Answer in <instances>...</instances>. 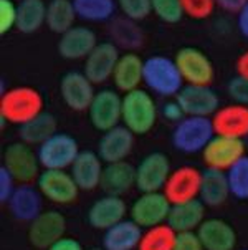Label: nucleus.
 Wrapping results in <instances>:
<instances>
[{
  "label": "nucleus",
  "instance_id": "obj_1",
  "mask_svg": "<svg viewBox=\"0 0 248 250\" xmlns=\"http://www.w3.org/2000/svg\"><path fill=\"white\" fill-rule=\"evenodd\" d=\"M43 111V96L33 86L20 84L0 95V118L10 125L22 126Z\"/></svg>",
  "mask_w": 248,
  "mask_h": 250
},
{
  "label": "nucleus",
  "instance_id": "obj_2",
  "mask_svg": "<svg viewBox=\"0 0 248 250\" xmlns=\"http://www.w3.org/2000/svg\"><path fill=\"white\" fill-rule=\"evenodd\" d=\"M142 83L151 93L162 98H175L186 84L175 60L164 55H153L146 58Z\"/></svg>",
  "mask_w": 248,
  "mask_h": 250
},
{
  "label": "nucleus",
  "instance_id": "obj_3",
  "mask_svg": "<svg viewBox=\"0 0 248 250\" xmlns=\"http://www.w3.org/2000/svg\"><path fill=\"white\" fill-rule=\"evenodd\" d=\"M159 118V108L149 90L128 91L123 95V123L136 136L148 134L155 126Z\"/></svg>",
  "mask_w": 248,
  "mask_h": 250
},
{
  "label": "nucleus",
  "instance_id": "obj_4",
  "mask_svg": "<svg viewBox=\"0 0 248 250\" xmlns=\"http://www.w3.org/2000/svg\"><path fill=\"white\" fill-rule=\"evenodd\" d=\"M215 136L212 118L205 116H184L175 123L172 131V146L184 154H197L202 152L209 141Z\"/></svg>",
  "mask_w": 248,
  "mask_h": 250
},
{
  "label": "nucleus",
  "instance_id": "obj_5",
  "mask_svg": "<svg viewBox=\"0 0 248 250\" xmlns=\"http://www.w3.org/2000/svg\"><path fill=\"white\" fill-rule=\"evenodd\" d=\"M2 166L15 177L19 184H33L41 174L38 154L33 146L23 141L8 144L3 151Z\"/></svg>",
  "mask_w": 248,
  "mask_h": 250
},
{
  "label": "nucleus",
  "instance_id": "obj_6",
  "mask_svg": "<svg viewBox=\"0 0 248 250\" xmlns=\"http://www.w3.org/2000/svg\"><path fill=\"white\" fill-rule=\"evenodd\" d=\"M175 65L186 84H205L212 86L215 80V66L209 55L195 46H182L174 57Z\"/></svg>",
  "mask_w": 248,
  "mask_h": 250
},
{
  "label": "nucleus",
  "instance_id": "obj_7",
  "mask_svg": "<svg viewBox=\"0 0 248 250\" xmlns=\"http://www.w3.org/2000/svg\"><path fill=\"white\" fill-rule=\"evenodd\" d=\"M88 118L93 128L101 133L119 126L123 123V95L116 88H103L96 91L88 108Z\"/></svg>",
  "mask_w": 248,
  "mask_h": 250
},
{
  "label": "nucleus",
  "instance_id": "obj_8",
  "mask_svg": "<svg viewBox=\"0 0 248 250\" xmlns=\"http://www.w3.org/2000/svg\"><path fill=\"white\" fill-rule=\"evenodd\" d=\"M43 169H70L79 154L78 141L68 133H57L37 147Z\"/></svg>",
  "mask_w": 248,
  "mask_h": 250
},
{
  "label": "nucleus",
  "instance_id": "obj_9",
  "mask_svg": "<svg viewBox=\"0 0 248 250\" xmlns=\"http://www.w3.org/2000/svg\"><path fill=\"white\" fill-rule=\"evenodd\" d=\"M37 188L47 201L57 206L73 204L81 190L66 169H43L37 179Z\"/></svg>",
  "mask_w": 248,
  "mask_h": 250
},
{
  "label": "nucleus",
  "instance_id": "obj_10",
  "mask_svg": "<svg viewBox=\"0 0 248 250\" xmlns=\"http://www.w3.org/2000/svg\"><path fill=\"white\" fill-rule=\"evenodd\" d=\"M245 154L247 144L243 139L215 134L202 151V159H204L205 167L227 172Z\"/></svg>",
  "mask_w": 248,
  "mask_h": 250
},
{
  "label": "nucleus",
  "instance_id": "obj_11",
  "mask_svg": "<svg viewBox=\"0 0 248 250\" xmlns=\"http://www.w3.org/2000/svg\"><path fill=\"white\" fill-rule=\"evenodd\" d=\"M172 204L162 190L141 192V196L129 207V215L142 229H149L159 224H166L169 219Z\"/></svg>",
  "mask_w": 248,
  "mask_h": 250
},
{
  "label": "nucleus",
  "instance_id": "obj_12",
  "mask_svg": "<svg viewBox=\"0 0 248 250\" xmlns=\"http://www.w3.org/2000/svg\"><path fill=\"white\" fill-rule=\"evenodd\" d=\"M202 186V171L195 166H179L172 169L166 181L162 192L169 199L171 204H180L192 199H199Z\"/></svg>",
  "mask_w": 248,
  "mask_h": 250
},
{
  "label": "nucleus",
  "instance_id": "obj_13",
  "mask_svg": "<svg viewBox=\"0 0 248 250\" xmlns=\"http://www.w3.org/2000/svg\"><path fill=\"white\" fill-rule=\"evenodd\" d=\"M171 161L161 151L149 152L136 166V188L139 192L162 190L171 174Z\"/></svg>",
  "mask_w": 248,
  "mask_h": 250
},
{
  "label": "nucleus",
  "instance_id": "obj_14",
  "mask_svg": "<svg viewBox=\"0 0 248 250\" xmlns=\"http://www.w3.org/2000/svg\"><path fill=\"white\" fill-rule=\"evenodd\" d=\"M96 84L85 75V71H68L60 80V96L63 103L76 113L88 111L93 101Z\"/></svg>",
  "mask_w": 248,
  "mask_h": 250
},
{
  "label": "nucleus",
  "instance_id": "obj_15",
  "mask_svg": "<svg viewBox=\"0 0 248 250\" xmlns=\"http://www.w3.org/2000/svg\"><path fill=\"white\" fill-rule=\"evenodd\" d=\"M66 219L58 210H43L38 217L33 219L28 226V242L35 249L47 250L57 240L65 237Z\"/></svg>",
  "mask_w": 248,
  "mask_h": 250
},
{
  "label": "nucleus",
  "instance_id": "obj_16",
  "mask_svg": "<svg viewBox=\"0 0 248 250\" xmlns=\"http://www.w3.org/2000/svg\"><path fill=\"white\" fill-rule=\"evenodd\" d=\"M186 116H205L212 118L220 108L218 95L212 86L205 84H184V88L175 96Z\"/></svg>",
  "mask_w": 248,
  "mask_h": 250
},
{
  "label": "nucleus",
  "instance_id": "obj_17",
  "mask_svg": "<svg viewBox=\"0 0 248 250\" xmlns=\"http://www.w3.org/2000/svg\"><path fill=\"white\" fill-rule=\"evenodd\" d=\"M119 57V48L113 42H99L93 48V52L85 58L83 71L95 84H103L113 78Z\"/></svg>",
  "mask_w": 248,
  "mask_h": 250
},
{
  "label": "nucleus",
  "instance_id": "obj_18",
  "mask_svg": "<svg viewBox=\"0 0 248 250\" xmlns=\"http://www.w3.org/2000/svg\"><path fill=\"white\" fill-rule=\"evenodd\" d=\"M126 214H129V207L126 206L123 197L104 194L88 209L86 220L96 230H108L114 224L124 220Z\"/></svg>",
  "mask_w": 248,
  "mask_h": 250
},
{
  "label": "nucleus",
  "instance_id": "obj_19",
  "mask_svg": "<svg viewBox=\"0 0 248 250\" xmlns=\"http://www.w3.org/2000/svg\"><path fill=\"white\" fill-rule=\"evenodd\" d=\"M134 138L136 134L131 129H128L124 125H119L101 134L96 151L104 164L126 161L134 149Z\"/></svg>",
  "mask_w": 248,
  "mask_h": 250
},
{
  "label": "nucleus",
  "instance_id": "obj_20",
  "mask_svg": "<svg viewBox=\"0 0 248 250\" xmlns=\"http://www.w3.org/2000/svg\"><path fill=\"white\" fill-rule=\"evenodd\" d=\"M212 125L215 134L245 141L248 138V106L240 103H230L220 106L213 113Z\"/></svg>",
  "mask_w": 248,
  "mask_h": 250
},
{
  "label": "nucleus",
  "instance_id": "obj_21",
  "mask_svg": "<svg viewBox=\"0 0 248 250\" xmlns=\"http://www.w3.org/2000/svg\"><path fill=\"white\" fill-rule=\"evenodd\" d=\"M96 33L85 25H73L70 30L60 35L58 42V53L65 60H85L98 45Z\"/></svg>",
  "mask_w": 248,
  "mask_h": 250
},
{
  "label": "nucleus",
  "instance_id": "obj_22",
  "mask_svg": "<svg viewBox=\"0 0 248 250\" xmlns=\"http://www.w3.org/2000/svg\"><path fill=\"white\" fill-rule=\"evenodd\" d=\"M43 194L33 184H19L7 202L12 217L30 224L43 212Z\"/></svg>",
  "mask_w": 248,
  "mask_h": 250
},
{
  "label": "nucleus",
  "instance_id": "obj_23",
  "mask_svg": "<svg viewBox=\"0 0 248 250\" xmlns=\"http://www.w3.org/2000/svg\"><path fill=\"white\" fill-rule=\"evenodd\" d=\"M104 171V161L99 158L98 151H79L78 158L75 159L70 172L76 181L81 190H95L101 186V177Z\"/></svg>",
  "mask_w": 248,
  "mask_h": 250
},
{
  "label": "nucleus",
  "instance_id": "obj_24",
  "mask_svg": "<svg viewBox=\"0 0 248 250\" xmlns=\"http://www.w3.org/2000/svg\"><path fill=\"white\" fill-rule=\"evenodd\" d=\"M195 232L205 250H233L237 245V232L224 219H205Z\"/></svg>",
  "mask_w": 248,
  "mask_h": 250
},
{
  "label": "nucleus",
  "instance_id": "obj_25",
  "mask_svg": "<svg viewBox=\"0 0 248 250\" xmlns=\"http://www.w3.org/2000/svg\"><path fill=\"white\" fill-rule=\"evenodd\" d=\"M99 188L103 189L104 194L123 197L133 188H136V167L128 161L104 164Z\"/></svg>",
  "mask_w": 248,
  "mask_h": 250
},
{
  "label": "nucleus",
  "instance_id": "obj_26",
  "mask_svg": "<svg viewBox=\"0 0 248 250\" xmlns=\"http://www.w3.org/2000/svg\"><path fill=\"white\" fill-rule=\"evenodd\" d=\"M142 73H144V60L136 52L121 53L113 73V84L119 93H128L141 88Z\"/></svg>",
  "mask_w": 248,
  "mask_h": 250
},
{
  "label": "nucleus",
  "instance_id": "obj_27",
  "mask_svg": "<svg viewBox=\"0 0 248 250\" xmlns=\"http://www.w3.org/2000/svg\"><path fill=\"white\" fill-rule=\"evenodd\" d=\"M109 42H113L119 50L124 52H136L144 45V33H142L139 22L121 15L109 20L108 25Z\"/></svg>",
  "mask_w": 248,
  "mask_h": 250
},
{
  "label": "nucleus",
  "instance_id": "obj_28",
  "mask_svg": "<svg viewBox=\"0 0 248 250\" xmlns=\"http://www.w3.org/2000/svg\"><path fill=\"white\" fill-rule=\"evenodd\" d=\"M205 206L200 199H192L180 204H172L167 224L177 234L182 232H195L205 220Z\"/></svg>",
  "mask_w": 248,
  "mask_h": 250
},
{
  "label": "nucleus",
  "instance_id": "obj_29",
  "mask_svg": "<svg viewBox=\"0 0 248 250\" xmlns=\"http://www.w3.org/2000/svg\"><path fill=\"white\" fill-rule=\"evenodd\" d=\"M144 229L137 226L133 219H124L104 230L103 249L104 250H137Z\"/></svg>",
  "mask_w": 248,
  "mask_h": 250
},
{
  "label": "nucleus",
  "instance_id": "obj_30",
  "mask_svg": "<svg viewBox=\"0 0 248 250\" xmlns=\"http://www.w3.org/2000/svg\"><path fill=\"white\" fill-rule=\"evenodd\" d=\"M230 194L229 179H227V172L217 171V169H209L202 171V186L199 199L207 207H220L224 206Z\"/></svg>",
  "mask_w": 248,
  "mask_h": 250
},
{
  "label": "nucleus",
  "instance_id": "obj_31",
  "mask_svg": "<svg viewBox=\"0 0 248 250\" xmlns=\"http://www.w3.org/2000/svg\"><path fill=\"white\" fill-rule=\"evenodd\" d=\"M55 133H57V118L48 111H41L38 116L19 126L20 141L30 144L33 147H38Z\"/></svg>",
  "mask_w": 248,
  "mask_h": 250
},
{
  "label": "nucleus",
  "instance_id": "obj_32",
  "mask_svg": "<svg viewBox=\"0 0 248 250\" xmlns=\"http://www.w3.org/2000/svg\"><path fill=\"white\" fill-rule=\"evenodd\" d=\"M43 25H47V3L43 0H20L17 30L25 35H32Z\"/></svg>",
  "mask_w": 248,
  "mask_h": 250
},
{
  "label": "nucleus",
  "instance_id": "obj_33",
  "mask_svg": "<svg viewBox=\"0 0 248 250\" xmlns=\"http://www.w3.org/2000/svg\"><path fill=\"white\" fill-rule=\"evenodd\" d=\"M78 19L73 0H50L47 3V28L61 35L70 30Z\"/></svg>",
  "mask_w": 248,
  "mask_h": 250
},
{
  "label": "nucleus",
  "instance_id": "obj_34",
  "mask_svg": "<svg viewBox=\"0 0 248 250\" xmlns=\"http://www.w3.org/2000/svg\"><path fill=\"white\" fill-rule=\"evenodd\" d=\"M78 19L85 22H108L116 17V0H73Z\"/></svg>",
  "mask_w": 248,
  "mask_h": 250
},
{
  "label": "nucleus",
  "instance_id": "obj_35",
  "mask_svg": "<svg viewBox=\"0 0 248 250\" xmlns=\"http://www.w3.org/2000/svg\"><path fill=\"white\" fill-rule=\"evenodd\" d=\"M177 232L169 224H159L142 230L137 250H174Z\"/></svg>",
  "mask_w": 248,
  "mask_h": 250
},
{
  "label": "nucleus",
  "instance_id": "obj_36",
  "mask_svg": "<svg viewBox=\"0 0 248 250\" xmlns=\"http://www.w3.org/2000/svg\"><path fill=\"white\" fill-rule=\"evenodd\" d=\"M227 179H229L230 194L238 201H247L248 199V154L238 159L232 167L227 171Z\"/></svg>",
  "mask_w": 248,
  "mask_h": 250
},
{
  "label": "nucleus",
  "instance_id": "obj_37",
  "mask_svg": "<svg viewBox=\"0 0 248 250\" xmlns=\"http://www.w3.org/2000/svg\"><path fill=\"white\" fill-rule=\"evenodd\" d=\"M153 2V14L164 23H179L186 17L180 0H151Z\"/></svg>",
  "mask_w": 248,
  "mask_h": 250
},
{
  "label": "nucleus",
  "instance_id": "obj_38",
  "mask_svg": "<svg viewBox=\"0 0 248 250\" xmlns=\"http://www.w3.org/2000/svg\"><path fill=\"white\" fill-rule=\"evenodd\" d=\"M121 14L136 22L148 19L153 14V2L151 0H116Z\"/></svg>",
  "mask_w": 248,
  "mask_h": 250
},
{
  "label": "nucleus",
  "instance_id": "obj_39",
  "mask_svg": "<svg viewBox=\"0 0 248 250\" xmlns=\"http://www.w3.org/2000/svg\"><path fill=\"white\" fill-rule=\"evenodd\" d=\"M184 14L192 20H205L213 14L217 3L215 0H180Z\"/></svg>",
  "mask_w": 248,
  "mask_h": 250
},
{
  "label": "nucleus",
  "instance_id": "obj_40",
  "mask_svg": "<svg viewBox=\"0 0 248 250\" xmlns=\"http://www.w3.org/2000/svg\"><path fill=\"white\" fill-rule=\"evenodd\" d=\"M19 3L14 0H0V35H7L12 28H17Z\"/></svg>",
  "mask_w": 248,
  "mask_h": 250
},
{
  "label": "nucleus",
  "instance_id": "obj_41",
  "mask_svg": "<svg viewBox=\"0 0 248 250\" xmlns=\"http://www.w3.org/2000/svg\"><path fill=\"white\" fill-rule=\"evenodd\" d=\"M227 93L233 103L247 104L248 106V78L245 76H233L227 84Z\"/></svg>",
  "mask_w": 248,
  "mask_h": 250
},
{
  "label": "nucleus",
  "instance_id": "obj_42",
  "mask_svg": "<svg viewBox=\"0 0 248 250\" xmlns=\"http://www.w3.org/2000/svg\"><path fill=\"white\" fill-rule=\"evenodd\" d=\"M17 186H19V182L15 181V177L3 166H0V202L2 204H7Z\"/></svg>",
  "mask_w": 248,
  "mask_h": 250
},
{
  "label": "nucleus",
  "instance_id": "obj_43",
  "mask_svg": "<svg viewBox=\"0 0 248 250\" xmlns=\"http://www.w3.org/2000/svg\"><path fill=\"white\" fill-rule=\"evenodd\" d=\"M174 250H205V249L202 245L197 232H182V234H177Z\"/></svg>",
  "mask_w": 248,
  "mask_h": 250
},
{
  "label": "nucleus",
  "instance_id": "obj_44",
  "mask_svg": "<svg viewBox=\"0 0 248 250\" xmlns=\"http://www.w3.org/2000/svg\"><path fill=\"white\" fill-rule=\"evenodd\" d=\"M161 114H162L164 118H166L167 121H172V123H179L184 116H186V114H184V109L180 108L179 101L175 100V98L166 101V103L162 104Z\"/></svg>",
  "mask_w": 248,
  "mask_h": 250
},
{
  "label": "nucleus",
  "instance_id": "obj_45",
  "mask_svg": "<svg viewBox=\"0 0 248 250\" xmlns=\"http://www.w3.org/2000/svg\"><path fill=\"white\" fill-rule=\"evenodd\" d=\"M47 250H85V249L79 244V240L65 235V237H61L60 240H57L53 245H50Z\"/></svg>",
  "mask_w": 248,
  "mask_h": 250
},
{
  "label": "nucleus",
  "instance_id": "obj_46",
  "mask_svg": "<svg viewBox=\"0 0 248 250\" xmlns=\"http://www.w3.org/2000/svg\"><path fill=\"white\" fill-rule=\"evenodd\" d=\"M247 2L248 0H215L217 7H220L222 10L229 12V14H238Z\"/></svg>",
  "mask_w": 248,
  "mask_h": 250
},
{
  "label": "nucleus",
  "instance_id": "obj_47",
  "mask_svg": "<svg viewBox=\"0 0 248 250\" xmlns=\"http://www.w3.org/2000/svg\"><path fill=\"white\" fill-rule=\"evenodd\" d=\"M237 28H238V32H240L242 37L248 38V2L237 14Z\"/></svg>",
  "mask_w": 248,
  "mask_h": 250
},
{
  "label": "nucleus",
  "instance_id": "obj_48",
  "mask_svg": "<svg viewBox=\"0 0 248 250\" xmlns=\"http://www.w3.org/2000/svg\"><path fill=\"white\" fill-rule=\"evenodd\" d=\"M235 70H237V75L248 78V50L237 58V62H235Z\"/></svg>",
  "mask_w": 248,
  "mask_h": 250
},
{
  "label": "nucleus",
  "instance_id": "obj_49",
  "mask_svg": "<svg viewBox=\"0 0 248 250\" xmlns=\"http://www.w3.org/2000/svg\"><path fill=\"white\" fill-rule=\"evenodd\" d=\"M90 250H104V249L103 247H101V249L99 247H95V249H90Z\"/></svg>",
  "mask_w": 248,
  "mask_h": 250
}]
</instances>
